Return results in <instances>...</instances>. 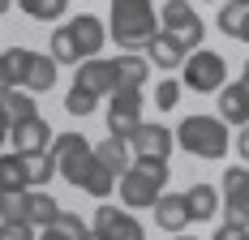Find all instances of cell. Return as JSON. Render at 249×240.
<instances>
[{
  "instance_id": "3957f363",
  "label": "cell",
  "mask_w": 249,
  "mask_h": 240,
  "mask_svg": "<svg viewBox=\"0 0 249 240\" xmlns=\"http://www.w3.org/2000/svg\"><path fill=\"white\" fill-rule=\"evenodd\" d=\"M107 30L124 51H138V48H150V39L159 34V17H155L150 0H112Z\"/></svg>"
},
{
  "instance_id": "5b68a950",
  "label": "cell",
  "mask_w": 249,
  "mask_h": 240,
  "mask_svg": "<svg viewBox=\"0 0 249 240\" xmlns=\"http://www.w3.org/2000/svg\"><path fill=\"white\" fill-rule=\"evenodd\" d=\"M168 163L163 159H133V168L121 176V202L129 210H150L168 189Z\"/></svg>"
},
{
  "instance_id": "4316f807",
  "label": "cell",
  "mask_w": 249,
  "mask_h": 240,
  "mask_svg": "<svg viewBox=\"0 0 249 240\" xmlns=\"http://www.w3.org/2000/svg\"><path fill=\"white\" fill-rule=\"evenodd\" d=\"M95 103H99V95H90V90L73 86V90L65 95V112H69V116H90V112H95Z\"/></svg>"
},
{
  "instance_id": "8992f818",
  "label": "cell",
  "mask_w": 249,
  "mask_h": 240,
  "mask_svg": "<svg viewBox=\"0 0 249 240\" xmlns=\"http://www.w3.org/2000/svg\"><path fill=\"white\" fill-rule=\"evenodd\" d=\"M185 86L194 90V95H215V90H224L228 86V60L219 51H189V60H185Z\"/></svg>"
},
{
  "instance_id": "4dcf8cb0",
  "label": "cell",
  "mask_w": 249,
  "mask_h": 240,
  "mask_svg": "<svg viewBox=\"0 0 249 240\" xmlns=\"http://www.w3.org/2000/svg\"><path fill=\"white\" fill-rule=\"evenodd\" d=\"M211 240H249V227H245V223H232V219H224V223H219V232H215Z\"/></svg>"
},
{
  "instance_id": "836d02e7",
  "label": "cell",
  "mask_w": 249,
  "mask_h": 240,
  "mask_svg": "<svg viewBox=\"0 0 249 240\" xmlns=\"http://www.w3.org/2000/svg\"><path fill=\"white\" fill-rule=\"evenodd\" d=\"M9 133H13V120H9V112H4V103H0V146L9 142Z\"/></svg>"
},
{
  "instance_id": "30bf717a",
  "label": "cell",
  "mask_w": 249,
  "mask_h": 240,
  "mask_svg": "<svg viewBox=\"0 0 249 240\" xmlns=\"http://www.w3.org/2000/svg\"><path fill=\"white\" fill-rule=\"evenodd\" d=\"M129 146H133L138 159H163L168 163V154H172V146H176V129H168V124H146L142 120V129L129 137Z\"/></svg>"
},
{
  "instance_id": "6da1fadb",
  "label": "cell",
  "mask_w": 249,
  "mask_h": 240,
  "mask_svg": "<svg viewBox=\"0 0 249 240\" xmlns=\"http://www.w3.org/2000/svg\"><path fill=\"white\" fill-rule=\"evenodd\" d=\"M52 154H56V168L60 176L73 185V189L90 193V197H107L112 185H116V176L99 163V154H95V146L86 142L82 133H56V142H52Z\"/></svg>"
},
{
  "instance_id": "52a82bcc",
  "label": "cell",
  "mask_w": 249,
  "mask_h": 240,
  "mask_svg": "<svg viewBox=\"0 0 249 240\" xmlns=\"http://www.w3.org/2000/svg\"><path fill=\"white\" fill-rule=\"evenodd\" d=\"M163 30H168V34H176L189 51H198L202 34H206L198 9H194V4H185V0H163Z\"/></svg>"
},
{
  "instance_id": "ac0fdd59",
  "label": "cell",
  "mask_w": 249,
  "mask_h": 240,
  "mask_svg": "<svg viewBox=\"0 0 249 240\" xmlns=\"http://www.w3.org/2000/svg\"><path fill=\"white\" fill-rule=\"evenodd\" d=\"M95 154H99V163L112 171V176H124V171L133 168V146L124 142V137H112V133L95 146Z\"/></svg>"
},
{
  "instance_id": "d6a6232c",
  "label": "cell",
  "mask_w": 249,
  "mask_h": 240,
  "mask_svg": "<svg viewBox=\"0 0 249 240\" xmlns=\"http://www.w3.org/2000/svg\"><path fill=\"white\" fill-rule=\"evenodd\" d=\"M39 240H73V236H69L65 227H56V223H52V227H39Z\"/></svg>"
},
{
  "instance_id": "1f68e13d",
  "label": "cell",
  "mask_w": 249,
  "mask_h": 240,
  "mask_svg": "<svg viewBox=\"0 0 249 240\" xmlns=\"http://www.w3.org/2000/svg\"><path fill=\"white\" fill-rule=\"evenodd\" d=\"M232 146L241 150V159H245V163H249V124H241V133L232 137Z\"/></svg>"
},
{
  "instance_id": "f1b7e54d",
  "label": "cell",
  "mask_w": 249,
  "mask_h": 240,
  "mask_svg": "<svg viewBox=\"0 0 249 240\" xmlns=\"http://www.w3.org/2000/svg\"><path fill=\"white\" fill-rule=\"evenodd\" d=\"M0 240H39V227H30V223H4L0 219Z\"/></svg>"
},
{
  "instance_id": "7a4b0ae2",
  "label": "cell",
  "mask_w": 249,
  "mask_h": 240,
  "mask_svg": "<svg viewBox=\"0 0 249 240\" xmlns=\"http://www.w3.org/2000/svg\"><path fill=\"white\" fill-rule=\"evenodd\" d=\"M107 26L99 17H90V13H82V17H69L65 26H56V34H52L48 43V56L56 65H82V60H90V56H99L103 43L112 39V34H103Z\"/></svg>"
},
{
  "instance_id": "83f0119b",
  "label": "cell",
  "mask_w": 249,
  "mask_h": 240,
  "mask_svg": "<svg viewBox=\"0 0 249 240\" xmlns=\"http://www.w3.org/2000/svg\"><path fill=\"white\" fill-rule=\"evenodd\" d=\"M176 103H180V82H176V77H163V82L155 86V107L172 112Z\"/></svg>"
},
{
  "instance_id": "ba28073f",
  "label": "cell",
  "mask_w": 249,
  "mask_h": 240,
  "mask_svg": "<svg viewBox=\"0 0 249 240\" xmlns=\"http://www.w3.org/2000/svg\"><path fill=\"white\" fill-rule=\"evenodd\" d=\"M138 129H142V90H116L107 103V133L129 142Z\"/></svg>"
},
{
  "instance_id": "cb8c5ba5",
  "label": "cell",
  "mask_w": 249,
  "mask_h": 240,
  "mask_svg": "<svg viewBox=\"0 0 249 240\" xmlns=\"http://www.w3.org/2000/svg\"><path fill=\"white\" fill-rule=\"evenodd\" d=\"M18 4H22L26 17H35V22H60L65 9H69V0H18Z\"/></svg>"
},
{
  "instance_id": "e0dca14e",
  "label": "cell",
  "mask_w": 249,
  "mask_h": 240,
  "mask_svg": "<svg viewBox=\"0 0 249 240\" xmlns=\"http://www.w3.org/2000/svg\"><path fill=\"white\" fill-rule=\"evenodd\" d=\"M219 116L228 120V124H249V86L245 82H232V86H224L219 90Z\"/></svg>"
},
{
  "instance_id": "d6986e66",
  "label": "cell",
  "mask_w": 249,
  "mask_h": 240,
  "mask_svg": "<svg viewBox=\"0 0 249 240\" xmlns=\"http://www.w3.org/2000/svg\"><path fill=\"white\" fill-rule=\"evenodd\" d=\"M146 77H150V65L138 56V51L116 56V90H142Z\"/></svg>"
},
{
  "instance_id": "d4e9b609",
  "label": "cell",
  "mask_w": 249,
  "mask_h": 240,
  "mask_svg": "<svg viewBox=\"0 0 249 240\" xmlns=\"http://www.w3.org/2000/svg\"><path fill=\"white\" fill-rule=\"evenodd\" d=\"M0 103H4V112H9V120H26V116H39V103H35V95H30V90H4V95H0Z\"/></svg>"
},
{
  "instance_id": "74e56055",
  "label": "cell",
  "mask_w": 249,
  "mask_h": 240,
  "mask_svg": "<svg viewBox=\"0 0 249 240\" xmlns=\"http://www.w3.org/2000/svg\"><path fill=\"white\" fill-rule=\"evenodd\" d=\"M176 240H198V236H189V232H176Z\"/></svg>"
},
{
  "instance_id": "f546056e",
  "label": "cell",
  "mask_w": 249,
  "mask_h": 240,
  "mask_svg": "<svg viewBox=\"0 0 249 240\" xmlns=\"http://www.w3.org/2000/svg\"><path fill=\"white\" fill-rule=\"evenodd\" d=\"M56 227H65V232H69L73 240H82L86 232H90V227H86V223H82V219H77L73 210H60V219H56Z\"/></svg>"
},
{
  "instance_id": "e575fe53",
  "label": "cell",
  "mask_w": 249,
  "mask_h": 240,
  "mask_svg": "<svg viewBox=\"0 0 249 240\" xmlns=\"http://www.w3.org/2000/svg\"><path fill=\"white\" fill-rule=\"evenodd\" d=\"M241 43H249V13H245V26H241Z\"/></svg>"
},
{
  "instance_id": "8fae6325",
  "label": "cell",
  "mask_w": 249,
  "mask_h": 240,
  "mask_svg": "<svg viewBox=\"0 0 249 240\" xmlns=\"http://www.w3.org/2000/svg\"><path fill=\"white\" fill-rule=\"evenodd\" d=\"M224 219L249 227V168L224 171Z\"/></svg>"
},
{
  "instance_id": "5bb4252c",
  "label": "cell",
  "mask_w": 249,
  "mask_h": 240,
  "mask_svg": "<svg viewBox=\"0 0 249 240\" xmlns=\"http://www.w3.org/2000/svg\"><path fill=\"white\" fill-rule=\"evenodd\" d=\"M150 215H155V227L159 232H185L189 223H194V215H189V202H185V193H163L155 206H150Z\"/></svg>"
},
{
  "instance_id": "484cf974",
  "label": "cell",
  "mask_w": 249,
  "mask_h": 240,
  "mask_svg": "<svg viewBox=\"0 0 249 240\" xmlns=\"http://www.w3.org/2000/svg\"><path fill=\"white\" fill-rule=\"evenodd\" d=\"M245 13H249V4H236V0H228L224 9H219V30H224L228 39H241V26H245Z\"/></svg>"
},
{
  "instance_id": "9c48e42d",
  "label": "cell",
  "mask_w": 249,
  "mask_h": 240,
  "mask_svg": "<svg viewBox=\"0 0 249 240\" xmlns=\"http://www.w3.org/2000/svg\"><path fill=\"white\" fill-rule=\"evenodd\" d=\"M73 86H82V90H90V95H99V99H112L116 95V60H99V56L82 60Z\"/></svg>"
},
{
  "instance_id": "8d00e7d4",
  "label": "cell",
  "mask_w": 249,
  "mask_h": 240,
  "mask_svg": "<svg viewBox=\"0 0 249 240\" xmlns=\"http://www.w3.org/2000/svg\"><path fill=\"white\" fill-rule=\"evenodd\" d=\"M241 82H245V86H249V60H245V69H241Z\"/></svg>"
},
{
  "instance_id": "4fadbf2b",
  "label": "cell",
  "mask_w": 249,
  "mask_h": 240,
  "mask_svg": "<svg viewBox=\"0 0 249 240\" xmlns=\"http://www.w3.org/2000/svg\"><path fill=\"white\" fill-rule=\"evenodd\" d=\"M9 142H13L18 154H35V150H52L56 133H52V124H48L43 116H26V120H13Z\"/></svg>"
},
{
  "instance_id": "f35d334b",
  "label": "cell",
  "mask_w": 249,
  "mask_h": 240,
  "mask_svg": "<svg viewBox=\"0 0 249 240\" xmlns=\"http://www.w3.org/2000/svg\"><path fill=\"white\" fill-rule=\"evenodd\" d=\"M9 4H13V0H0V13H9Z\"/></svg>"
},
{
  "instance_id": "7c38bea8",
  "label": "cell",
  "mask_w": 249,
  "mask_h": 240,
  "mask_svg": "<svg viewBox=\"0 0 249 240\" xmlns=\"http://www.w3.org/2000/svg\"><path fill=\"white\" fill-rule=\"evenodd\" d=\"M95 232L103 240H146V232L133 219V210H116V206H99L95 210Z\"/></svg>"
},
{
  "instance_id": "ffe728a7",
  "label": "cell",
  "mask_w": 249,
  "mask_h": 240,
  "mask_svg": "<svg viewBox=\"0 0 249 240\" xmlns=\"http://www.w3.org/2000/svg\"><path fill=\"white\" fill-rule=\"evenodd\" d=\"M185 202H189L194 223H206V219H215V210H219V193L211 189V185H194V189H185Z\"/></svg>"
},
{
  "instance_id": "d590c367",
  "label": "cell",
  "mask_w": 249,
  "mask_h": 240,
  "mask_svg": "<svg viewBox=\"0 0 249 240\" xmlns=\"http://www.w3.org/2000/svg\"><path fill=\"white\" fill-rule=\"evenodd\" d=\"M82 240H103V236H99V232H95V227H90V232H86V236H82Z\"/></svg>"
},
{
  "instance_id": "2e32d148",
  "label": "cell",
  "mask_w": 249,
  "mask_h": 240,
  "mask_svg": "<svg viewBox=\"0 0 249 240\" xmlns=\"http://www.w3.org/2000/svg\"><path fill=\"white\" fill-rule=\"evenodd\" d=\"M146 51H150V65H155V69H180V65L189 60V56H185L189 48H185L176 34H168V30H159V34L150 39Z\"/></svg>"
},
{
  "instance_id": "603a6c76",
  "label": "cell",
  "mask_w": 249,
  "mask_h": 240,
  "mask_svg": "<svg viewBox=\"0 0 249 240\" xmlns=\"http://www.w3.org/2000/svg\"><path fill=\"white\" fill-rule=\"evenodd\" d=\"M0 189H30V176H26L22 154H0Z\"/></svg>"
},
{
  "instance_id": "44dd1931",
  "label": "cell",
  "mask_w": 249,
  "mask_h": 240,
  "mask_svg": "<svg viewBox=\"0 0 249 240\" xmlns=\"http://www.w3.org/2000/svg\"><path fill=\"white\" fill-rule=\"evenodd\" d=\"M30 189H0V219L4 223H30Z\"/></svg>"
},
{
  "instance_id": "7402d4cb",
  "label": "cell",
  "mask_w": 249,
  "mask_h": 240,
  "mask_svg": "<svg viewBox=\"0 0 249 240\" xmlns=\"http://www.w3.org/2000/svg\"><path fill=\"white\" fill-rule=\"evenodd\" d=\"M52 86H56V60L35 51L30 73H26V90H30V95H43V90H52Z\"/></svg>"
},
{
  "instance_id": "9a60e30c",
  "label": "cell",
  "mask_w": 249,
  "mask_h": 240,
  "mask_svg": "<svg viewBox=\"0 0 249 240\" xmlns=\"http://www.w3.org/2000/svg\"><path fill=\"white\" fill-rule=\"evenodd\" d=\"M30 60H35V51H26V48L0 51V95H4V90H26Z\"/></svg>"
},
{
  "instance_id": "277c9868",
  "label": "cell",
  "mask_w": 249,
  "mask_h": 240,
  "mask_svg": "<svg viewBox=\"0 0 249 240\" xmlns=\"http://www.w3.org/2000/svg\"><path fill=\"white\" fill-rule=\"evenodd\" d=\"M176 146L194 159H224L232 137H228L224 116H185L176 124Z\"/></svg>"
},
{
  "instance_id": "ab89813d",
  "label": "cell",
  "mask_w": 249,
  "mask_h": 240,
  "mask_svg": "<svg viewBox=\"0 0 249 240\" xmlns=\"http://www.w3.org/2000/svg\"><path fill=\"white\" fill-rule=\"evenodd\" d=\"M236 4H249V0H236Z\"/></svg>"
}]
</instances>
